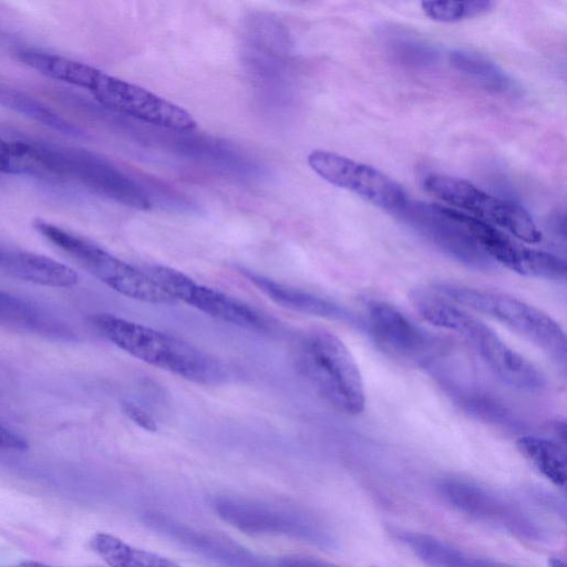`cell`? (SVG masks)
<instances>
[{
  "mask_svg": "<svg viewBox=\"0 0 567 567\" xmlns=\"http://www.w3.org/2000/svg\"><path fill=\"white\" fill-rule=\"evenodd\" d=\"M441 499L475 520L501 527L525 539H538L540 529L517 505L468 478L447 476L436 484Z\"/></svg>",
  "mask_w": 567,
  "mask_h": 567,
  "instance_id": "obj_10",
  "label": "cell"
},
{
  "mask_svg": "<svg viewBox=\"0 0 567 567\" xmlns=\"http://www.w3.org/2000/svg\"><path fill=\"white\" fill-rule=\"evenodd\" d=\"M307 162L322 179L389 213L399 215L409 202L399 183L370 165L324 150L310 152Z\"/></svg>",
  "mask_w": 567,
  "mask_h": 567,
  "instance_id": "obj_11",
  "label": "cell"
},
{
  "mask_svg": "<svg viewBox=\"0 0 567 567\" xmlns=\"http://www.w3.org/2000/svg\"><path fill=\"white\" fill-rule=\"evenodd\" d=\"M240 272L248 281L257 287L258 290L281 307L305 315L353 322L352 313L336 302L299 288L278 282L252 270L240 269Z\"/></svg>",
  "mask_w": 567,
  "mask_h": 567,
  "instance_id": "obj_17",
  "label": "cell"
},
{
  "mask_svg": "<svg viewBox=\"0 0 567 567\" xmlns=\"http://www.w3.org/2000/svg\"><path fill=\"white\" fill-rule=\"evenodd\" d=\"M213 505L224 522L245 534L287 536L319 547L333 546L322 522L298 506L235 495H219Z\"/></svg>",
  "mask_w": 567,
  "mask_h": 567,
  "instance_id": "obj_7",
  "label": "cell"
},
{
  "mask_svg": "<svg viewBox=\"0 0 567 567\" xmlns=\"http://www.w3.org/2000/svg\"><path fill=\"white\" fill-rule=\"evenodd\" d=\"M433 289L454 303L503 324L556 361L565 362L564 329L542 309L504 292L458 284L442 282Z\"/></svg>",
  "mask_w": 567,
  "mask_h": 567,
  "instance_id": "obj_5",
  "label": "cell"
},
{
  "mask_svg": "<svg viewBox=\"0 0 567 567\" xmlns=\"http://www.w3.org/2000/svg\"><path fill=\"white\" fill-rule=\"evenodd\" d=\"M399 215L450 256L468 266L488 268L491 259L452 217L450 208L409 200Z\"/></svg>",
  "mask_w": 567,
  "mask_h": 567,
  "instance_id": "obj_15",
  "label": "cell"
},
{
  "mask_svg": "<svg viewBox=\"0 0 567 567\" xmlns=\"http://www.w3.org/2000/svg\"><path fill=\"white\" fill-rule=\"evenodd\" d=\"M367 327L374 343L392 357L421 363L433 353L432 337L388 301L368 303Z\"/></svg>",
  "mask_w": 567,
  "mask_h": 567,
  "instance_id": "obj_14",
  "label": "cell"
},
{
  "mask_svg": "<svg viewBox=\"0 0 567 567\" xmlns=\"http://www.w3.org/2000/svg\"><path fill=\"white\" fill-rule=\"evenodd\" d=\"M30 159L21 140L8 142L0 136V173L29 174Z\"/></svg>",
  "mask_w": 567,
  "mask_h": 567,
  "instance_id": "obj_27",
  "label": "cell"
},
{
  "mask_svg": "<svg viewBox=\"0 0 567 567\" xmlns=\"http://www.w3.org/2000/svg\"><path fill=\"white\" fill-rule=\"evenodd\" d=\"M451 65L478 85L495 93H514L513 79L485 55L467 50H454L449 54Z\"/></svg>",
  "mask_w": 567,
  "mask_h": 567,
  "instance_id": "obj_22",
  "label": "cell"
},
{
  "mask_svg": "<svg viewBox=\"0 0 567 567\" xmlns=\"http://www.w3.org/2000/svg\"><path fill=\"white\" fill-rule=\"evenodd\" d=\"M548 565H549V567H566L565 561L559 558H556V557H551L548 560Z\"/></svg>",
  "mask_w": 567,
  "mask_h": 567,
  "instance_id": "obj_32",
  "label": "cell"
},
{
  "mask_svg": "<svg viewBox=\"0 0 567 567\" xmlns=\"http://www.w3.org/2000/svg\"><path fill=\"white\" fill-rule=\"evenodd\" d=\"M89 320L106 340L153 367L202 384L225 378L220 361L175 336L111 313H95Z\"/></svg>",
  "mask_w": 567,
  "mask_h": 567,
  "instance_id": "obj_3",
  "label": "cell"
},
{
  "mask_svg": "<svg viewBox=\"0 0 567 567\" xmlns=\"http://www.w3.org/2000/svg\"><path fill=\"white\" fill-rule=\"evenodd\" d=\"M0 270L33 284L68 288L78 284L70 267L43 255L0 247Z\"/></svg>",
  "mask_w": 567,
  "mask_h": 567,
  "instance_id": "obj_18",
  "label": "cell"
},
{
  "mask_svg": "<svg viewBox=\"0 0 567 567\" xmlns=\"http://www.w3.org/2000/svg\"><path fill=\"white\" fill-rule=\"evenodd\" d=\"M410 299L425 321L458 334L505 384L529 393L545 389L543 372L467 309L431 289H415Z\"/></svg>",
  "mask_w": 567,
  "mask_h": 567,
  "instance_id": "obj_1",
  "label": "cell"
},
{
  "mask_svg": "<svg viewBox=\"0 0 567 567\" xmlns=\"http://www.w3.org/2000/svg\"><path fill=\"white\" fill-rule=\"evenodd\" d=\"M450 213L489 259L526 277L547 280L566 278V262L559 256L520 246L493 225L468 214L453 208H450Z\"/></svg>",
  "mask_w": 567,
  "mask_h": 567,
  "instance_id": "obj_12",
  "label": "cell"
},
{
  "mask_svg": "<svg viewBox=\"0 0 567 567\" xmlns=\"http://www.w3.org/2000/svg\"><path fill=\"white\" fill-rule=\"evenodd\" d=\"M122 411L128 419H131L140 427L152 432L156 430L157 426L155 421L141 406L132 402H123Z\"/></svg>",
  "mask_w": 567,
  "mask_h": 567,
  "instance_id": "obj_29",
  "label": "cell"
},
{
  "mask_svg": "<svg viewBox=\"0 0 567 567\" xmlns=\"http://www.w3.org/2000/svg\"><path fill=\"white\" fill-rule=\"evenodd\" d=\"M105 109L163 128L188 132L197 123L182 106L125 80L92 68L84 84Z\"/></svg>",
  "mask_w": 567,
  "mask_h": 567,
  "instance_id": "obj_9",
  "label": "cell"
},
{
  "mask_svg": "<svg viewBox=\"0 0 567 567\" xmlns=\"http://www.w3.org/2000/svg\"><path fill=\"white\" fill-rule=\"evenodd\" d=\"M520 455L546 480L565 487L567 463L564 444L538 435H523L516 441Z\"/></svg>",
  "mask_w": 567,
  "mask_h": 567,
  "instance_id": "obj_20",
  "label": "cell"
},
{
  "mask_svg": "<svg viewBox=\"0 0 567 567\" xmlns=\"http://www.w3.org/2000/svg\"><path fill=\"white\" fill-rule=\"evenodd\" d=\"M275 567H339L327 560L305 556V555H288L274 559Z\"/></svg>",
  "mask_w": 567,
  "mask_h": 567,
  "instance_id": "obj_28",
  "label": "cell"
},
{
  "mask_svg": "<svg viewBox=\"0 0 567 567\" xmlns=\"http://www.w3.org/2000/svg\"><path fill=\"white\" fill-rule=\"evenodd\" d=\"M146 272L174 301L179 300L210 317L248 330L268 329V321L255 308L225 292L200 285L176 269L153 265Z\"/></svg>",
  "mask_w": 567,
  "mask_h": 567,
  "instance_id": "obj_13",
  "label": "cell"
},
{
  "mask_svg": "<svg viewBox=\"0 0 567 567\" xmlns=\"http://www.w3.org/2000/svg\"><path fill=\"white\" fill-rule=\"evenodd\" d=\"M0 105L6 106L32 118L62 134L81 137L84 132L81 127L62 117L54 110L29 94L11 86L0 80Z\"/></svg>",
  "mask_w": 567,
  "mask_h": 567,
  "instance_id": "obj_23",
  "label": "cell"
},
{
  "mask_svg": "<svg viewBox=\"0 0 567 567\" xmlns=\"http://www.w3.org/2000/svg\"><path fill=\"white\" fill-rule=\"evenodd\" d=\"M396 536L427 567H508L505 563L473 556L427 533L405 530Z\"/></svg>",
  "mask_w": 567,
  "mask_h": 567,
  "instance_id": "obj_19",
  "label": "cell"
},
{
  "mask_svg": "<svg viewBox=\"0 0 567 567\" xmlns=\"http://www.w3.org/2000/svg\"><path fill=\"white\" fill-rule=\"evenodd\" d=\"M385 44L390 52L401 62L426 66L436 61V50L425 41L400 29H388Z\"/></svg>",
  "mask_w": 567,
  "mask_h": 567,
  "instance_id": "obj_25",
  "label": "cell"
},
{
  "mask_svg": "<svg viewBox=\"0 0 567 567\" xmlns=\"http://www.w3.org/2000/svg\"><path fill=\"white\" fill-rule=\"evenodd\" d=\"M295 362L299 374L332 409L347 415L364 411L365 391L360 369L336 334L324 330L305 334L297 343Z\"/></svg>",
  "mask_w": 567,
  "mask_h": 567,
  "instance_id": "obj_4",
  "label": "cell"
},
{
  "mask_svg": "<svg viewBox=\"0 0 567 567\" xmlns=\"http://www.w3.org/2000/svg\"><path fill=\"white\" fill-rule=\"evenodd\" d=\"M28 447L29 443L23 436L0 425V449L25 451Z\"/></svg>",
  "mask_w": 567,
  "mask_h": 567,
  "instance_id": "obj_30",
  "label": "cell"
},
{
  "mask_svg": "<svg viewBox=\"0 0 567 567\" xmlns=\"http://www.w3.org/2000/svg\"><path fill=\"white\" fill-rule=\"evenodd\" d=\"M144 520L153 529L220 566L274 567V559L256 555L219 534L184 525L162 514H147Z\"/></svg>",
  "mask_w": 567,
  "mask_h": 567,
  "instance_id": "obj_16",
  "label": "cell"
},
{
  "mask_svg": "<svg viewBox=\"0 0 567 567\" xmlns=\"http://www.w3.org/2000/svg\"><path fill=\"white\" fill-rule=\"evenodd\" d=\"M33 227L49 243L116 292L144 302H175L146 270L117 258L93 241L40 218L33 220Z\"/></svg>",
  "mask_w": 567,
  "mask_h": 567,
  "instance_id": "obj_6",
  "label": "cell"
},
{
  "mask_svg": "<svg viewBox=\"0 0 567 567\" xmlns=\"http://www.w3.org/2000/svg\"><path fill=\"white\" fill-rule=\"evenodd\" d=\"M422 186L442 202L491 225L495 224L525 243L542 240V233L534 219L517 203L493 196L465 179L442 174L424 176Z\"/></svg>",
  "mask_w": 567,
  "mask_h": 567,
  "instance_id": "obj_8",
  "label": "cell"
},
{
  "mask_svg": "<svg viewBox=\"0 0 567 567\" xmlns=\"http://www.w3.org/2000/svg\"><path fill=\"white\" fill-rule=\"evenodd\" d=\"M90 547L110 567H182L166 557L134 547L107 533H96L90 540Z\"/></svg>",
  "mask_w": 567,
  "mask_h": 567,
  "instance_id": "obj_21",
  "label": "cell"
},
{
  "mask_svg": "<svg viewBox=\"0 0 567 567\" xmlns=\"http://www.w3.org/2000/svg\"><path fill=\"white\" fill-rule=\"evenodd\" d=\"M17 567H58V566H51L39 561H24L20 564Z\"/></svg>",
  "mask_w": 567,
  "mask_h": 567,
  "instance_id": "obj_31",
  "label": "cell"
},
{
  "mask_svg": "<svg viewBox=\"0 0 567 567\" xmlns=\"http://www.w3.org/2000/svg\"><path fill=\"white\" fill-rule=\"evenodd\" d=\"M33 175L71 182L118 204L151 209L156 203L148 185L91 151L38 140H24Z\"/></svg>",
  "mask_w": 567,
  "mask_h": 567,
  "instance_id": "obj_2",
  "label": "cell"
},
{
  "mask_svg": "<svg viewBox=\"0 0 567 567\" xmlns=\"http://www.w3.org/2000/svg\"><path fill=\"white\" fill-rule=\"evenodd\" d=\"M0 324L47 333L58 330L37 307L1 290Z\"/></svg>",
  "mask_w": 567,
  "mask_h": 567,
  "instance_id": "obj_24",
  "label": "cell"
},
{
  "mask_svg": "<svg viewBox=\"0 0 567 567\" xmlns=\"http://www.w3.org/2000/svg\"><path fill=\"white\" fill-rule=\"evenodd\" d=\"M495 3L487 0L476 1H422L421 9L431 20L444 23L458 22L482 16L493 9Z\"/></svg>",
  "mask_w": 567,
  "mask_h": 567,
  "instance_id": "obj_26",
  "label": "cell"
}]
</instances>
